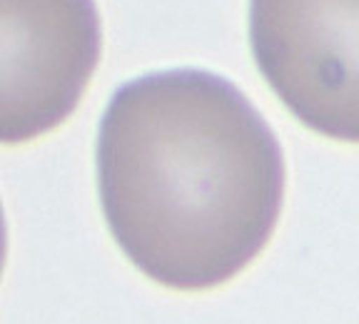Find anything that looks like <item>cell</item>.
<instances>
[{
  "mask_svg": "<svg viewBox=\"0 0 359 324\" xmlns=\"http://www.w3.org/2000/svg\"><path fill=\"white\" fill-rule=\"evenodd\" d=\"M6 252H8V229H6V215L0 207V274H3V264H6Z\"/></svg>",
  "mask_w": 359,
  "mask_h": 324,
  "instance_id": "cell-4",
  "label": "cell"
},
{
  "mask_svg": "<svg viewBox=\"0 0 359 324\" xmlns=\"http://www.w3.org/2000/svg\"><path fill=\"white\" fill-rule=\"evenodd\" d=\"M100 50L95 0H0V145L35 140L65 123Z\"/></svg>",
  "mask_w": 359,
  "mask_h": 324,
  "instance_id": "cell-3",
  "label": "cell"
},
{
  "mask_svg": "<svg viewBox=\"0 0 359 324\" xmlns=\"http://www.w3.org/2000/svg\"><path fill=\"white\" fill-rule=\"evenodd\" d=\"M250 43L304 128L359 145V0H250Z\"/></svg>",
  "mask_w": 359,
  "mask_h": 324,
  "instance_id": "cell-2",
  "label": "cell"
},
{
  "mask_svg": "<svg viewBox=\"0 0 359 324\" xmlns=\"http://www.w3.org/2000/svg\"><path fill=\"white\" fill-rule=\"evenodd\" d=\"M97 187L112 237L145 277L197 292L267 247L287 190L285 152L222 75L177 67L112 95L97 133Z\"/></svg>",
  "mask_w": 359,
  "mask_h": 324,
  "instance_id": "cell-1",
  "label": "cell"
}]
</instances>
